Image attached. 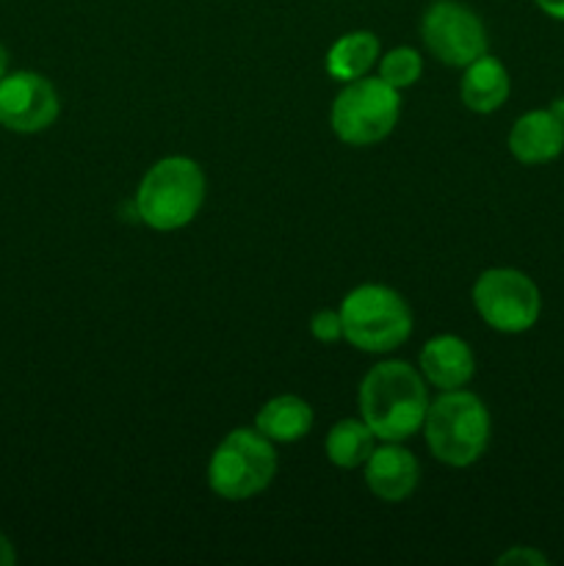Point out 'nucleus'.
<instances>
[{"label": "nucleus", "instance_id": "1", "mask_svg": "<svg viewBox=\"0 0 564 566\" xmlns=\"http://www.w3.org/2000/svg\"><path fill=\"white\" fill-rule=\"evenodd\" d=\"M429 401L426 379L404 359H385L374 365L357 390L359 418L382 442H407L418 434Z\"/></svg>", "mask_w": 564, "mask_h": 566}, {"label": "nucleus", "instance_id": "2", "mask_svg": "<svg viewBox=\"0 0 564 566\" xmlns=\"http://www.w3.org/2000/svg\"><path fill=\"white\" fill-rule=\"evenodd\" d=\"M208 193L202 166L186 155H166L144 171L133 197L142 224L155 232H177L199 216Z\"/></svg>", "mask_w": 564, "mask_h": 566}, {"label": "nucleus", "instance_id": "3", "mask_svg": "<svg viewBox=\"0 0 564 566\" xmlns=\"http://www.w3.org/2000/svg\"><path fill=\"white\" fill-rule=\"evenodd\" d=\"M424 440L431 457L446 468H470L490 448L492 418L487 403L470 390H442L426 409Z\"/></svg>", "mask_w": 564, "mask_h": 566}, {"label": "nucleus", "instance_id": "4", "mask_svg": "<svg viewBox=\"0 0 564 566\" xmlns=\"http://www.w3.org/2000/svg\"><path fill=\"white\" fill-rule=\"evenodd\" d=\"M343 340L363 354H390L412 335V307L390 285L365 282L341 302Z\"/></svg>", "mask_w": 564, "mask_h": 566}, {"label": "nucleus", "instance_id": "5", "mask_svg": "<svg viewBox=\"0 0 564 566\" xmlns=\"http://www.w3.org/2000/svg\"><path fill=\"white\" fill-rule=\"evenodd\" d=\"M276 448L258 429H232L208 459V486L221 501L241 503L260 495L274 481Z\"/></svg>", "mask_w": 564, "mask_h": 566}, {"label": "nucleus", "instance_id": "6", "mask_svg": "<svg viewBox=\"0 0 564 566\" xmlns=\"http://www.w3.org/2000/svg\"><path fill=\"white\" fill-rule=\"evenodd\" d=\"M401 116V92L379 75L343 83L330 108L332 133L346 147H374L385 142Z\"/></svg>", "mask_w": 564, "mask_h": 566}, {"label": "nucleus", "instance_id": "7", "mask_svg": "<svg viewBox=\"0 0 564 566\" xmlns=\"http://www.w3.org/2000/svg\"><path fill=\"white\" fill-rule=\"evenodd\" d=\"M470 302L479 318L501 335H523L534 329L542 315V293L525 271L487 269L470 287Z\"/></svg>", "mask_w": 564, "mask_h": 566}, {"label": "nucleus", "instance_id": "8", "mask_svg": "<svg viewBox=\"0 0 564 566\" xmlns=\"http://www.w3.org/2000/svg\"><path fill=\"white\" fill-rule=\"evenodd\" d=\"M420 39L440 64L453 70H464L490 48L481 17L459 0H431L420 17Z\"/></svg>", "mask_w": 564, "mask_h": 566}, {"label": "nucleus", "instance_id": "9", "mask_svg": "<svg viewBox=\"0 0 564 566\" xmlns=\"http://www.w3.org/2000/svg\"><path fill=\"white\" fill-rule=\"evenodd\" d=\"M61 99L53 83L31 70L6 72L0 81V125L11 133L33 136L55 125Z\"/></svg>", "mask_w": 564, "mask_h": 566}, {"label": "nucleus", "instance_id": "10", "mask_svg": "<svg viewBox=\"0 0 564 566\" xmlns=\"http://www.w3.org/2000/svg\"><path fill=\"white\" fill-rule=\"evenodd\" d=\"M363 479L382 503H404L418 490L420 464L404 442H382L363 464Z\"/></svg>", "mask_w": 564, "mask_h": 566}, {"label": "nucleus", "instance_id": "11", "mask_svg": "<svg viewBox=\"0 0 564 566\" xmlns=\"http://www.w3.org/2000/svg\"><path fill=\"white\" fill-rule=\"evenodd\" d=\"M506 147L523 166H542L564 153V116L556 108H534L518 116Z\"/></svg>", "mask_w": 564, "mask_h": 566}, {"label": "nucleus", "instance_id": "12", "mask_svg": "<svg viewBox=\"0 0 564 566\" xmlns=\"http://www.w3.org/2000/svg\"><path fill=\"white\" fill-rule=\"evenodd\" d=\"M418 370L435 390H462L476 376V354L459 335H435L420 348Z\"/></svg>", "mask_w": 564, "mask_h": 566}, {"label": "nucleus", "instance_id": "13", "mask_svg": "<svg viewBox=\"0 0 564 566\" xmlns=\"http://www.w3.org/2000/svg\"><path fill=\"white\" fill-rule=\"evenodd\" d=\"M512 94V77L509 70L495 59L484 53L473 64L464 66L462 81H459V99L473 114H495Z\"/></svg>", "mask_w": 564, "mask_h": 566}, {"label": "nucleus", "instance_id": "14", "mask_svg": "<svg viewBox=\"0 0 564 566\" xmlns=\"http://www.w3.org/2000/svg\"><path fill=\"white\" fill-rule=\"evenodd\" d=\"M315 412L302 396L282 392L269 398L254 415V429L274 446H293L313 431Z\"/></svg>", "mask_w": 564, "mask_h": 566}, {"label": "nucleus", "instance_id": "15", "mask_svg": "<svg viewBox=\"0 0 564 566\" xmlns=\"http://www.w3.org/2000/svg\"><path fill=\"white\" fill-rule=\"evenodd\" d=\"M379 55L382 44L374 31H348L337 36L332 48L326 50L324 66L332 81L348 83L370 75V70L379 64Z\"/></svg>", "mask_w": 564, "mask_h": 566}, {"label": "nucleus", "instance_id": "16", "mask_svg": "<svg viewBox=\"0 0 564 566\" xmlns=\"http://www.w3.org/2000/svg\"><path fill=\"white\" fill-rule=\"evenodd\" d=\"M376 448V434L363 418H343L330 429L324 440L326 459L341 470H357L368 462Z\"/></svg>", "mask_w": 564, "mask_h": 566}, {"label": "nucleus", "instance_id": "17", "mask_svg": "<svg viewBox=\"0 0 564 566\" xmlns=\"http://www.w3.org/2000/svg\"><path fill=\"white\" fill-rule=\"evenodd\" d=\"M379 77L385 83H390L393 88L404 92V88L415 86L424 75V59L415 48L409 44H398V48L387 50V53L379 55Z\"/></svg>", "mask_w": 564, "mask_h": 566}, {"label": "nucleus", "instance_id": "18", "mask_svg": "<svg viewBox=\"0 0 564 566\" xmlns=\"http://www.w3.org/2000/svg\"><path fill=\"white\" fill-rule=\"evenodd\" d=\"M310 335L315 337L324 346H332V343L343 340V318L341 310H318V313L310 318Z\"/></svg>", "mask_w": 564, "mask_h": 566}, {"label": "nucleus", "instance_id": "19", "mask_svg": "<svg viewBox=\"0 0 564 566\" xmlns=\"http://www.w3.org/2000/svg\"><path fill=\"white\" fill-rule=\"evenodd\" d=\"M498 564L501 566H547V556L540 553L536 547L529 545H514L509 547L506 553L498 556Z\"/></svg>", "mask_w": 564, "mask_h": 566}, {"label": "nucleus", "instance_id": "20", "mask_svg": "<svg viewBox=\"0 0 564 566\" xmlns=\"http://www.w3.org/2000/svg\"><path fill=\"white\" fill-rule=\"evenodd\" d=\"M534 3L542 14H547L551 20L564 22V0H534Z\"/></svg>", "mask_w": 564, "mask_h": 566}, {"label": "nucleus", "instance_id": "21", "mask_svg": "<svg viewBox=\"0 0 564 566\" xmlns=\"http://www.w3.org/2000/svg\"><path fill=\"white\" fill-rule=\"evenodd\" d=\"M14 562H17L14 545H11L9 536L0 531V566H14Z\"/></svg>", "mask_w": 564, "mask_h": 566}, {"label": "nucleus", "instance_id": "22", "mask_svg": "<svg viewBox=\"0 0 564 566\" xmlns=\"http://www.w3.org/2000/svg\"><path fill=\"white\" fill-rule=\"evenodd\" d=\"M6 72H9V50H6L3 44H0V81H3V77H6Z\"/></svg>", "mask_w": 564, "mask_h": 566}]
</instances>
